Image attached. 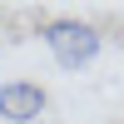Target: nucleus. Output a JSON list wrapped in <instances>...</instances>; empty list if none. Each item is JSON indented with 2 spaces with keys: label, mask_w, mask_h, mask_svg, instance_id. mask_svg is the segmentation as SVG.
Instances as JSON below:
<instances>
[{
  "label": "nucleus",
  "mask_w": 124,
  "mask_h": 124,
  "mask_svg": "<svg viewBox=\"0 0 124 124\" xmlns=\"http://www.w3.org/2000/svg\"><path fill=\"white\" fill-rule=\"evenodd\" d=\"M45 50L55 55V65L60 70H85V65H94V55H99V30L94 25H85V20H50L45 30Z\"/></svg>",
  "instance_id": "f257e3e1"
},
{
  "label": "nucleus",
  "mask_w": 124,
  "mask_h": 124,
  "mask_svg": "<svg viewBox=\"0 0 124 124\" xmlns=\"http://www.w3.org/2000/svg\"><path fill=\"white\" fill-rule=\"evenodd\" d=\"M45 89L35 85V79H5L0 85V119L5 124H35L45 114Z\"/></svg>",
  "instance_id": "f03ea898"
}]
</instances>
